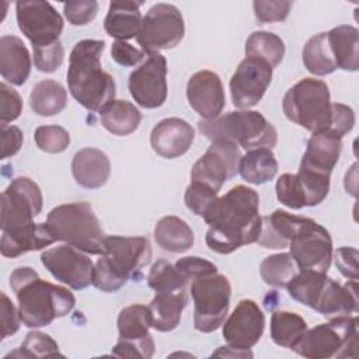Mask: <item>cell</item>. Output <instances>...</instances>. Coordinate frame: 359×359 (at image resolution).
I'll return each instance as SVG.
<instances>
[{"label": "cell", "instance_id": "6da1fadb", "mask_svg": "<svg viewBox=\"0 0 359 359\" xmlns=\"http://www.w3.org/2000/svg\"><path fill=\"white\" fill-rule=\"evenodd\" d=\"M42 192L28 177H17L1 194L3 257L17 258L28 251L42 250L56 241L46 223H35L42 210Z\"/></svg>", "mask_w": 359, "mask_h": 359}, {"label": "cell", "instance_id": "7a4b0ae2", "mask_svg": "<svg viewBox=\"0 0 359 359\" xmlns=\"http://www.w3.org/2000/svg\"><path fill=\"white\" fill-rule=\"evenodd\" d=\"M209 224L208 247L217 254H230L237 248L257 243L261 231L259 196L245 185H236L212 203L203 215Z\"/></svg>", "mask_w": 359, "mask_h": 359}, {"label": "cell", "instance_id": "3957f363", "mask_svg": "<svg viewBox=\"0 0 359 359\" xmlns=\"http://www.w3.org/2000/svg\"><path fill=\"white\" fill-rule=\"evenodd\" d=\"M10 287L18 300V313L28 328L49 325L53 320L67 316L76 299L59 285L42 280L29 266H20L10 275Z\"/></svg>", "mask_w": 359, "mask_h": 359}, {"label": "cell", "instance_id": "277c9868", "mask_svg": "<svg viewBox=\"0 0 359 359\" xmlns=\"http://www.w3.org/2000/svg\"><path fill=\"white\" fill-rule=\"evenodd\" d=\"M104 49V41L83 39L74 45L69 56L67 87L73 98L91 112H100L114 101L116 93L114 77L101 66Z\"/></svg>", "mask_w": 359, "mask_h": 359}, {"label": "cell", "instance_id": "5b68a950", "mask_svg": "<svg viewBox=\"0 0 359 359\" xmlns=\"http://www.w3.org/2000/svg\"><path fill=\"white\" fill-rule=\"evenodd\" d=\"M151 259V245L146 237L107 236L104 254L94 265L93 285L102 292L119 290L130 278H139Z\"/></svg>", "mask_w": 359, "mask_h": 359}, {"label": "cell", "instance_id": "8992f818", "mask_svg": "<svg viewBox=\"0 0 359 359\" xmlns=\"http://www.w3.org/2000/svg\"><path fill=\"white\" fill-rule=\"evenodd\" d=\"M46 224L56 241H63L86 254H104L107 236L90 203L73 202L59 205L48 213Z\"/></svg>", "mask_w": 359, "mask_h": 359}, {"label": "cell", "instance_id": "52a82bcc", "mask_svg": "<svg viewBox=\"0 0 359 359\" xmlns=\"http://www.w3.org/2000/svg\"><path fill=\"white\" fill-rule=\"evenodd\" d=\"M198 128L210 140H227L245 150L272 149L278 142V132L273 125L257 111H233L215 119L199 121Z\"/></svg>", "mask_w": 359, "mask_h": 359}, {"label": "cell", "instance_id": "ba28073f", "mask_svg": "<svg viewBox=\"0 0 359 359\" xmlns=\"http://www.w3.org/2000/svg\"><path fill=\"white\" fill-rule=\"evenodd\" d=\"M358 317H332L325 324H318L300 337L290 348L297 355L309 359L355 358L358 351Z\"/></svg>", "mask_w": 359, "mask_h": 359}, {"label": "cell", "instance_id": "9c48e42d", "mask_svg": "<svg viewBox=\"0 0 359 359\" xmlns=\"http://www.w3.org/2000/svg\"><path fill=\"white\" fill-rule=\"evenodd\" d=\"M282 108L289 121L313 133L330 129L332 102L323 80L307 77L297 81L286 91Z\"/></svg>", "mask_w": 359, "mask_h": 359}, {"label": "cell", "instance_id": "30bf717a", "mask_svg": "<svg viewBox=\"0 0 359 359\" xmlns=\"http://www.w3.org/2000/svg\"><path fill=\"white\" fill-rule=\"evenodd\" d=\"M194 299V325L201 332L216 331L229 313L231 285L222 273L199 276L191 283Z\"/></svg>", "mask_w": 359, "mask_h": 359}, {"label": "cell", "instance_id": "8fae6325", "mask_svg": "<svg viewBox=\"0 0 359 359\" xmlns=\"http://www.w3.org/2000/svg\"><path fill=\"white\" fill-rule=\"evenodd\" d=\"M287 247L299 269L327 273L334 250L331 236L321 224L313 219L297 216Z\"/></svg>", "mask_w": 359, "mask_h": 359}, {"label": "cell", "instance_id": "7c38bea8", "mask_svg": "<svg viewBox=\"0 0 359 359\" xmlns=\"http://www.w3.org/2000/svg\"><path fill=\"white\" fill-rule=\"evenodd\" d=\"M185 25L181 11L167 3L154 4L142 20L136 36L142 50L153 53L175 48L184 38Z\"/></svg>", "mask_w": 359, "mask_h": 359}, {"label": "cell", "instance_id": "4fadbf2b", "mask_svg": "<svg viewBox=\"0 0 359 359\" xmlns=\"http://www.w3.org/2000/svg\"><path fill=\"white\" fill-rule=\"evenodd\" d=\"M15 15L20 31L29 39L32 49L59 42L63 18L48 1H17Z\"/></svg>", "mask_w": 359, "mask_h": 359}, {"label": "cell", "instance_id": "5bb4252c", "mask_svg": "<svg viewBox=\"0 0 359 359\" xmlns=\"http://www.w3.org/2000/svg\"><path fill=\"white\" fill-rule=\"evenodd\" d=\"M129 93L137 105L154 109L167 100V60L158 53H147V57L136 67L128 81Z\"/></svg>", "mask_w": 359, "mask_h": 359}, {"label": "cell", "instance_id": "9a60e30c", "mask_svg": "<svg viewBox=\"0 0 359 359\" xmlns=\"http://www.w3.org/2000/svg\"><path fill=\"white\" fill-rule=\"evenodd\" d=\"M241 151L237 144L227 140H212L210 146L194 164L191 181L202 182L215 191L238 172Z\"/></svg>", "mask_w": 359, "mask_h": 359}, {"label": "cell", "instance_id": "2e32d148", "mask_svg": "<svg viewBox=\"0 0 359 359\" xmlns=\"http://www.w3.org/2000/svg\"><path fill=\"white\" fill-rule=\"evenodd\" d=\"M42 265L52 276L74 290L86 289L93 283L94 264L86 252L69 245H57L41 254Z\"/></svg>", "mask_w": 359, "mask_h": 359}, {"label": "cell", "instance_id": "e0dca14e", "mask_svg": "<svg viewBox=\"0 0 359 359\" xmlns=\"http://www.w3.org/2000/svg\"><path fill=\"white\" fill-rule=\"evenodd\" d=\"M276 198L290 209L317 206L328 195L330 175L299 168L297 174H282L276 181Z\"/></svg>", "mask_w": 359, "mask_h": 359}, {"label": "cell", "instance_id": "ac0fdd59", "mask_svg": "<svg viewBox=\"0 0 359 359\" xmlns=\"http://www.w3.org/2000/svg\"><path fill=\"white\" fill-rule=\"evenodd\" d=\"M272 70L266 62L245 56L230 79L233 105L238 109L257 105L272 81Z\"/></svg>", "mask_w": 359, "mask_h": 359}, {"label": "cell", "instance_id": "d6986e66", "mask_svg": "<svg viewBox=\"0 0 359 359\" xmlns=\"http://www.w3.org/2000/svg\"><path fill=\"white\" fill-rule=\"evenodd\" d=\"M222 325L227 345L237 349H250L264 334L265 316L254 300L243 299Z\"/></svg>", "mask_w": 359, "mask_h": 359}, {"label": "cell", "instance_id": "ffe728a7", "mask_svg": "<svg viewBox=\"0 0 359 359\" xmlns=\"http://www.w3.org/2000/svg\"><path fill=\"white\" fill-rule=\"evenodd\" d=\"M187 98L194 111L206 121L220 116L226 105L222 80L210 70H199L189 77Z\"/></svg>", "mask_w": 359, "mask_h": 359}, {"label": "cell", "instance_id": "44dd1931", "mask_svg": "<svg viewBox=\"0 0 359 359\" xmlns=\"http://www.w3.org/2000/svg\"><path fill=\"white\" fill-rule=\"evenodd\" d=\"M195 139L194 128L184 119H161L150 133L151 149L164 158H175L185 154Z\"/></svg>", "mask_w": 359, "mask_h": 359}, {"label": "cell", "instance_id": "7402d4cb", "mask_svg": "<svg viewBox=\"0 0 359 359\" xmlns=\"http://www.w3.org/2000/svg\"><path fill=\"white\" fill-rule=\"evenodd\" d=\"M342 151V140L330 132H317L307 142L300 167L317 174L331 175Z\"/></svg>", "mask_w": 359, "mask_h": 359}, {"label": "cell", "instance_id": "603a6c76", "mask_svg": "<svg viewBox=\"0 0 359 359\" xmlns=\"http://www.w3.org/2000/svg\"><path fill=\"white\" fill-rule=\"evenodd\" d=\"M72 172L80 187L97 189L108 181L111 163L104 151L94 147H84L74 154L72 160Z\"/></svg>", "mask_w": 359, "mask_h": 359}, {"label": "cell", "instance_id": "cb8c5ba5", "mask_svg": "<svg viewBox=\"0 0 359 359\" xmlns=\"http://www.w3.org/2000/svg\"><path fill=\"white\" fill-rule=\"evenodd\" d=\"M31 73V56L25 43L15 35L0 38V74L13 86H22Z\"/></svg>", "mask_w": 359, "mask_h": 359}, {"label": "cell", "instance_id": "d4e9b609", "mask_svg": "<svg viewBox=\"0 0 359 359\" xmlns=\"http://www.w3.org/2000/svg\"><path fill=\"white\" fill-rule=\"evenodd\" d=\"M142 1H112L104 20L105 32L116 41H126L137 36L142 25Z\"/></svg>", "mask_w": 359, "mask_h": 359}, {"label": "cell", "instance_id": "484cf974", "mask_svg": "<svg viewBox=\"0 0 359 359\" xmlns=\"http://www.w3.org/2000/svg\"><path fill=\"white\" fill-rule=\"evenodd\" d=\"M187 303V290L156 293L149 304L151 327L160 332H168L177 328Z\"/></svg>", "mask_w": 359, "mask_h": 359}, {"label": "cell", "instance_id": "4316f807", "mask_svg": "<svg viewBox=\"0 0 359 359\" xmlns=\"http://www.w3.org/2000/svg\"><path fill=\"white\" fill-rule=\"evenodd\" d=\"M327 41L337 69H359V34L352 25H339L327 32Z\"/></svg>", "mask_w": 359, "mask_h": 359}, {"label": "cell", "instance_id": "83f0119b", "mask_svg": "<svg viewBox=\"0 0 359 359\" xmlns=\"http://www.w3.org/2000/svg\"><path fill=\"white\" fill-rule=\"evenodd\" d=\"M157 245L172 254H182L194 245V231L189 224L178 216H164L154 227Z\"/></svg>", "mask_w": 359, "mask_h": 359}, {"label": "cell", "instance_id": "f1b7e54d", "mask_svg": "<svg viewBox=\"0 0 359 359\" xmlns=\"http://www.w3.org/2000/svg\"><path fill=\"white\" fill-rule=\"evenodd\" d=\"M100 121L112 135L128 136L139 128L142 114L132 102L114 100L100 111Z\"/></svg>", "mask_w": 359, "mask_h": 359}, {"label": "cell", "instance_id": "f546056e", "mask_svg": "<svg viewBox=\"0 0 359 359\" xmlns=\"http://www.w3.org/2000/svg\"><path fill=\"white\" fill-rule=\"evenodd\" d=\"M331 278L324 272L310 269H299V272L287 283L286 289L292 299L316 310Z\"/></svg>", "mask_w": 359, "mask_h": 359}, {"label": "cell", "instance_id": "4dcf8cb0", "mask_svg": "<svg viewBox=\"0 0 359 359\" xmlns=\"http://www.w3.org/2000/svg\"><path fill=\"white\" fill-rule=\"evenodd\" d=\"M238 172L241 178L250 184L261 185L275 178L278 174V161L269 147L247 150L241 156Z\"/></svg>", "mask_w": 359, "mask_h": 359}, {"label": "cell", "instance_id": "1f68e13d", "mask_svg": "<svg viewBox=\"0 0 359 359\" xmlns=\"http://www.w3.org/2000/svg\"><path fill=\"white\" fill-rule=\"evenodd\" d=\"M67 105L65 87L52 79L38 81L29 94V107L39 116H52L62 112Z\"/></svg>", "mask_w": 359, "mask_h": 359}, {"label": "cell", "instance_id": "d6a6232c", "mask_svg": "<svg viewBox=\"0 0 359 359\" xmlns=\"http://www.w3.org/2000/svg\"><path fill=\"white\" fill-rule=\"evenodd\" d=\"M245 56L261 59L273 69L285 56V43L276 34L255 31L245 41Z\"/></svg>", "mask_w": 359, "mask_h": 359}, {"label": "cell", "instance_id": "836d02e7", "mask_svg": "<svg viewBox=\"0 0 359 359\" xmlns=\"http://www.w3.org/2000/svg\"><path fill=\"white\" fill-rule=\"evenodd\" d=\"M302 57H303L304 67L311 74L325 76L337 70V65L334 62V57L328 46L327 32H320L311 36L303 48Z\"/></svg>", "mask_w": 359, "mask_h": 359}, {"label": "cell", "instance_id": "e575fe53", "mask_svg": "<svg viewBox=\"0 0 359 359\" xmlns=\"http://www.w3.org/2000/svg\"><path fill=\"white\" fill-rule=\"evenodd\" d=\"M307 323L296 313L276 310L271 317V338L283 348H292L306 332Z\"/></svg>", "mask_w": 359, "mask_h": 359}, {"label": "cell", "instance_id": "d590c367", "mask_svg": "<svg viewBox=\"0 0 359 359\" xmlns=\"http://www.w3.org/2000/svg\"><path fill=\"white\" fill-rule=\"evenodd\" d=\"M151 317L149 306L130 304L121 310L118 316L119 339H142L150 335Z\"/></svg>", "mask_w": 359, "mask_h": 359}, {"label": "cell", "instance_id": "8d00e7d4", "mask_svg": "<svg viewBox=\"0 0 359 359\" xmlns=\"http://www.w3.org/2000/svg\"><path fill=\"white\" fill-rule=\"evenodd\" d=\"M299 268L290 254H273L266 257L259 265V273L264 282L273 287H286Z\"/></svg>", "mask_w": 359, "mask_h": 359}, {"label": "cell", "instance_id": "74e56055", "mask_svg": "<svg viewBox=\"0 0 359 359\" xmlns=\"http://www.w3.org/2000/svg\"><path fill=\"white\" fill-rule=\"evenodd\" d=\"M147 283L153 290H156V293H160L187 290L188 280L175 268V265H171L170 262L160 259L153 264L147 275Z\"/></svg>", "mask_w": 359, "mask_h": 359}, {"label": "cell", "instance_id": "f35d334b", "mask_svg": "<svg viewBox=\"0 0 359 359\" xmlns=\"http://www.w3.org/2000/svg\"><path fill=\"white\" fill-rule=\"evenodd\" d=\"M8 356H24V358H53L63 356L59 352L56 341L41 331H31L27 334L20 351L11 352Z\"/></svg>", "mask_w": 359, "mask_h": 359}, {"label": "cell", "instance_id": "ab89813d", "mask_svg": "<svg viewBox=\"0 0 359 359\" xmlns=\"http://www.w3.org/2000/svg\"><path fill=\"white\" fill-rule=\"evenodd\" d=\"M38 149L45 153H62L70 144L69 132L59 125H42L38 126L34 135Z\"/></svg>", "mask_w": 359, "mask_h": 359}, {"label": "cell", "instance_id": "60d3db41", "mask_svg": "<svg viewBox=\"0 0 359 359\" xmlns=\"http://www.w3.org/2000/svg\"><path fill=\"white\" fill-rule=\"evenodd\" d=\"M216 199H217V191H215L213 188L202 182H195V181H191L184 195L187 208L192 213L201 217H203V215L208 212V209L212 206V203Z\"/></svg>", "mask_w": 359, "mask_h": 359}, {"label": "cell", "instance_id": "b9f144b4", "mask_svg": "<svg viewBox=\"0 0 359 359\" xmlns=\"http://www.w3.org/2000/svg\"><path fill=\"white\" fill-rule=\"evenodd\" d=\"M154 353V341L151 335L142 339H119L112 348V355L118 358L149 359Z\"/></svg>", "mask_w": 359, "mask_h": 359}, {"label": "cell", "instance_id": "7bdbcfd3", "mask_svg": "<svg viewBox=\"0 0 359 359\" xmlns=\"http://www.w3.org/2000/svg\"><path fill=\"white\" fill-rule=\"evenodd\" d=\"M252 7L259 22H278L287 17L292 3L286 0H257Z\"/></svg>", "mask_w": 359, "mask_h": 359}, {"label": "cell", "instance_id": "ee69618b", "mask_svg": "<svg viewBox=\"0 0 359 359\" xmlns=\"http://www.w3.org/2000/svg\"><path fill=\"white\" fill-rule=\"evenodd\" d=\"M63 59H65V49L60 41L50 46L34 49V65L36 70L42 73L56 72L63 63Z\"/></svg>", "mask_w": 359, "mask_h": 359}, {"label": "cell", "instance_id": "f6af8a7d", "mask_svg": "<svg viewBox=\"0 0 359 359\" xmlns=\"http://www.w3.org/2000/svg\"><path fill=\"white\" fill-rule=\"evenodd\" d=\"M0 122L7 125L15 121L22 112V100L17 90L10 87L6 81L0 84Z\"/></svg>", "mask_w": 359, "mask_h": 359}, {"label": "cell", "instance_id": "bcb514c9", "mask_svg": "<svg viewBox=\"0 0 359 359\" xmlns=\"http://www.w3.org/2000/svg\"><path fill=\"white\" fill-rule=\"evenodd\" d=\"M98 3L94 0H74L63 4V13L72 25H87L94 20Z\"/></svg>", "mask_w": 359, "mask_h": 359}, {"label": "cell", "instance_id": "7dc6e473", "mask_svg": "<svg viewBox=\"0 0 359 359\" xmlns=\"http://www.w3.org/2000/svg\"><path fill=\"white\" fill-rule=\"evenodd\" d=\"M353 125H355L353 109L345 104L332 102V118H331L330 129L327 132L342 139L348 132L352 130Z\"/></svg>", "mask_w": 359, "mask_h": 359}, {"label": "cell", "instance_id": "c3c4849f", "mask_svg": "<svg viewBox=\"0 0 359 359\" xmlns=\"http://www.w3.org/2000/svg\"><path fill=\"white\" fill-rule=\"evenodd\" d=\"M175 268L188 282L199 276L217 272V266L215 264L199 257H184L175 262Z\"/></svg>", "mask_w": 359, "mask_h": 359}, {"label": "cell", "instance_id": "681fc988", "mask_svg": "<svg viewBox=\"0 0 359 359\" xmlns=\"http://www.w3.org/2000/svg\"><path fill=\"white\" fill-rule=\"evenodd\" d=\"M111 56L118 65L123 67H132L143 62L147 53L144 50H140L132 46L125 41H115L111 46Z\"/></svg>", "mask_w": 359, "mask_h": 359}, {"label": "cell", "instance_id": "f907efd6", "mask_svg": "<svg viewBox=\"0 0 359 359\" xmlns=\"http://www.w3.org/2000/svg\"><path fill=\"white\" fill-rule=\"evenodd\" d=\"M0 321H1V339L15 334L20 328V313L14 307L13 302L8 296L1 292V302H0Z\"/></svg>", "mask_w": 359, "mask_h": 359}, {"label": "cell", "instance_id": "816d5d0a", "mask_svg": "<svg viewBox=\"0 0 359 359\" xmlns=\"http://www.w3.org/2000/svg\"><path fill=\"white\" fill-rule=\"evenodd\" d=\"M335 265L339 272L351 280H358V250L341 247L335 251Z\"/></svg>", "mask_w": 359, "mask_h": 359}, {"label": "cell", "instance_id": "f5cc1de1", "mask_svg": "<svg viewBox=\"0 0 359 359\" xmlns=\"http://www.w3.org/2000/svg\"><path fill=\"white\" fill-rule=\"evenodd\" d=\"M22 132L13 125H1V158H7L18 153L22 146Z\"/></svg>", "mask_w": 359, "mask_h": 359}]
</instances>
